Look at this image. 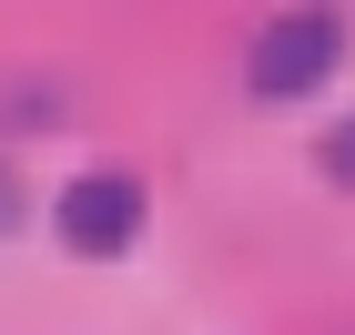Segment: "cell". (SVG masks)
<instances>
[{
  "label": "cell",
  "mask_w": 355,
  "mask_h": 335,
  "mask_svg": "<svg viewBox=\"0 0 355 335\" xmlns=\"http://www.w3.org/2000/svg\"><path fill=\"white\" fill-rule=\"evenodd\" d=\"M335 61H345V21L335 10H284L254 41V92L264 102H304L315 82H335Z\"/></svg>",
  "instance_id": "6da1fadb"
},
{
  "label": "cell",
  "mask_w": 355,
  "mask_h": 335,
  "mask_svg": "<svg viewBox=\"0 0 355 335\" xmlns=\"http://www.w3.org/2000/svg\"><path fill=\"white\" fill-rule=\"evenodd\" d=\"M132 234H142V183L132 173H82L61 194V244L71 254H122Z\"/></svg>",
  "instance_id": "7a4b0ae2"
},
{
  "label": "cell",
  "mask_w": 355,
  "mask_h": 335,
  "mask_svg": "<svg viewBox=\"0 0 355 335\" xmlns=\"http://www.w3.org/2000/svg\"><path fill=\"white\" fill-rule=\"evenodd\" d=\"M315 163H325V183H345V194H355V122H335V132H325V153H315Z\"/></svg>",
  "instance_id": "3957f363"
},
{
  "label": "cell",
  "mask_w": 355,
  "mask_h": 335,
  "mask_svg": "<svg viewBox=\"0 0 355 335\" xmlns=\"http://www.w3.org/2000/svg\"><path fill=\"white\" fill-rule=\"evenodd\" d=\"M10 214H21V183H10V173H0V223H10Z\"/></svg>",
  "instance_id": "277c9868"
}]
</instances>
